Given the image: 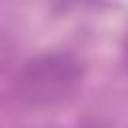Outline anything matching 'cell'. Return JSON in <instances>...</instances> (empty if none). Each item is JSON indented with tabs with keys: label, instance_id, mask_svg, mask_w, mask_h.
Masks as SVG:
<instances>
[{
	"label": "cell",
	"instance_id": "1",
	"mask_svg": "<svg viewBox=\"0 0 128 128\" xmlns=\"http://www.w3.org/2000/svg\"><path fill=\"white\" fill-rule=\"evenodd\" d=\"M84 76L80 60L68 52H48L28 60L16 76V94L32 106H50L76 92Z\"/></svg>",
	"mask_w": 128,
	"mask_h": 128
}]
</instances>
